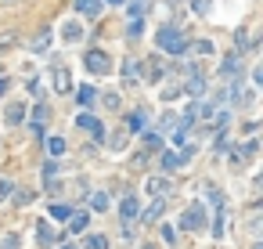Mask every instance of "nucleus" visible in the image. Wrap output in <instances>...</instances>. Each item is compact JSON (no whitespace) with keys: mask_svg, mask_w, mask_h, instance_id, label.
<instances>
[{"mask_svg":"<svg viewBox=\"0 0 263 249\" xmlns=\"http://www.w3.org/2000/svg\"><path fill=\"white\" fill-rule=\"evenodd\" d=\"M61 40H65V44H76V40H83V25L80 22H61Z\"/></svg>","mask_w":263,"mask_h":249,"instance_id":"nucleus-6","label":"nucleus"},{"mask_svg":"<svg viewBox=\"0 0 263 249\" xmlns=\"http://www.w3.org/2000/svg\"><path fill=\"white\" fill-rule=\"evenodd\" d=\"M162 238H166V242H170V245H173V238H177V231H173V228H170V224H166V228H162Z\"/></svg>","mask_w":263,"mask_h":249,"instance_id":"nucleus-26","label":"nucleus"},{"mask_svg":"<svg viewBox=\"0 0 263 249\" xmlns=\"http://www.w3.org/2000/svg\"><path fill=\"white\" fill-rule=\"evenodd\" d=\"M65 249H72V245H65Z\"/></svg>","mask_w":263,"mask_h":249,"instance_id":"nucleus-29","label":"nucleus"},{"mask_svg":"<svg viewBox=\"0 0 263 249\" xmlns=\"http://www.w3.org/2000/svg\"><path fill=\"white\" fill-rule=\"evenodd\" d=\"M76 11L83 18H97L101 15V0H76Z\"/></svg>","mask_w":263,"mask_h":249,"instance_id":"nucleus-8","label":"nucleus"},{"mask_svg":"<svg viewBox=\"0 0 263 249\" xmlns=\"http://www.w3.org/2000/svg\"><path fill=\"white\" fill-rule=\"evenodd\" d=\"M11 191H15V184H11V181H0V199L11 195Z\"/></svg>","mask_w":263,"mask_h":249,"instance_id":"nucleus-25","label":"nucleus"},{"mask_svg":"<svg viewBox=\"0 0 263 249\" xmlns=\"http://www.w3.org/2000/svg\"><path fill=\"white\" fill-rule=\"evenodd\" d=\"M97 98H101V94H97V91L90 87V83H83V87H76V101H80L83 108H90V105H94Z\"/></svg>","mask_w":263,"mask_h":249,"instance_id":"nucleus-7","label":"nucleus"},{"mask_svg":"<svg viewBox=\"0 0 263 249\" xmlns=\"http://www.w3.org/2000/svg\"><path fill=\"white\" fill-rule=\"evenodd\" d=\"M83 65H87L90 76H105V72H112V58H108L105 51H97V47L83 54Z\"/></svg>","mask_w":263,"mask_h":249,"instance_id":"nucleus-2","label":"nucleus"},{"mask_svg":"<svg viewBox=\"0 0 263 249\" xmlns=\"http://www.w3.org/2000/svg\"><path fill=\"white\" fill-rule=\"evenodd\" d=\"M22 116H25V105H11L8 108V123L15 127V123H22Z\"/></svg>","mask_w":263,"mask_h":249,"instance_id":"nucleus-16","label":"nucleus"},{"mask_svg":"<svg viewBox=\"0 0 263 249\" xmlns=\"http://www.w3.org/2000/svg\"><path fill=\"white\" fill-rule=\"evenodd\" d=\"M36 235H40L44 242H54V235H51V228H47L44 220H40V224H36Z\"/></svg>","mask_w":263,"mask_h":249,"instance_id":"nucleus-22","label":"nucleus"},{"mask_svg":"<svg viewBox=\"0 0 263 249\" xmlns=\"http://www.w3.org/2000/svg\"><path fill=\"white\" fill-rule=\"evenodd\" d=\"M162 217V199H155L152 206H148V213H144V220H159Z\"/></svg>","mask_w":263,"mask_h":249,"instance_id":"nucleus-15","label":"nucleus"},{"mask_svg":"<svg viewBox=\"0 0 263 249\" xmlns=\"http://www.w3.org/2000/svg\"><path fill=\"white\" fill-rule=\"evenodd\" d=\"M76 127H83V130H87L94 141H105V123H101L97 116H90V112H83V116L76 119Z\"/></svg>","mask_w":263,"mask_h":249,"instance_id":"nucleus-3","label":"nucleus"},{"mask_svg":"<svg viewBox=\"0 0 263 249\" xmlns=\"http://www.w3.org/2000/svg\"><path fill=\"white\" fill-rule=\"evenodd\" d=\"M159 145H162V137H159V134H148V137H144V155H148V152H155Z\"/></svg>","mask_w":263,"mask_h":249,"instance_id":"nucleus-18","label":"nucleus"},{"mask_svg":"<svg viewBox=\"0 0 263 249\" xmlns=\"http://www.w3.org/2000/svg\"><path fill=\"white\" fill-rule=\"evenodd\" d=\"M83 228H87V217H83V213L72 217V231H83Z\"/></svg>","mask_w":263,"mask_h":249,"instance_id":"nucleus-24","label":"nucleus"},{"mask_svg":"<svg viewBox=\"0 0 263 249\" xmlns=\"http://www.w3.org/2000/svg\"><path fill=\"white\" fill-rule=\"evenodd\" d=\"M90 206H94L97 213H105V210H108V195H105V191H94V195H90Z\"/></svg>","mask_w":263,"mask_h":249,"instance_id":"nucleus-12","label":"nucleus"},{"mask_svg":"<svg viewBox=\"0 0 263 249\" xmlns=\"http://www.w3.org/2000/svg\"><path fill=\"white\" fill-rule=\"evenodd\" d=\"M162 72H166V69H162L159 62H144V79H148V83H159Z\"/></svg>","mask_w":263,"mask_h":249,"instance_id":"nucleus-10","label":"nucleus"},{"mask_svg":"<svg viewBox=\"0 0 263 249\" xmlns=\"http://www.w3.org/2000/svg\"><path fill=\"white\" fill-rule=\"evenodd\" d=\"M54 87H58V91H69V87H72V79H69V72H65V69H58V72H54Z\"/></svg>","mask_w":263,"mask_h":249,"instance_id":"nucleus-14","label":"nucleus"},{"mask_svg":"<svg viewBox=\"0 0 263 249\" xmlns=\"http://www.w3.org/2000/svg\"><path fill=\"white\" fill-rule=\"evenodd\" d=\"M191 155H195V148L166 152V155H162V166H166V170H180V166H187V162H191Z\"/></svg>","mask_w":263,"mask_h":249,"instance_id":"nucleus-4","label":"nucleus"},{"mask_svg":"<svg viewBox=\"0 0 263 249\" xmlns=\"http://www.w3.org/2000/svg\"><path fill=\"white\" fill-rule=\"evenodd\" d=\"M137 210H141V206H137V199H134V195H126V199L119 202V217H123V220H134V217H137Z\"/></svg>","mask_w":263,"mask_h":249,"instance_id":"nucleus-9","label":"nucleus"},{"mask_svg":"<svg viewBox=\"0 0 263 249\" xmlns=\"http://www.w3.org/2000/svg\"><path fill=\"white\" fill-rule=\"evenodd\" d=\"M4 91H8V83H4V79H0V94H4Z\"/></svg>","mask_w":263,"mask_h":249,"instance_id":"nucleus-28","label":"nucleus"},{"mask_svg":"<svg viewBox=\"0 0 263 249\" xmlns=\"http://www.w3.org/2000/svg\"><path fill=\"white\" fill-rule=\"evenodd\" d=\"M105 4H116V8H119V4H126V0H105Z\"/></svg>","mask_w":263,"mask_h":249,"instance_id":"nucleus-27","label":"nucleus"},{"mask_svg":"<svg viewBox=\"0 0 263 249\" xmlns=\"http://www.w3.org/2000/svg\"><path fill=\"white\" fill-rule=\"evenodd\" d=\"M155 40H159V47H162V51H170V54H187V47H191L177 25H162V29L155 33Z\"/></svg>","mask_w":263,"mask_h":249,"instance_id":"nucleus-1","label":"nucleus"},{"mask_svg":"<svg viewBox=\"0 0 263 249\" xmlns=\"http://www.w3.org/2000/svg\"><path fill=\"white\" fill-rule=\"evenodd\" d=\"M47 152H51L54 159H58V155H65V141H61V137H47Z\"/></svg>","mask_w":263,"mask_h":249,"instance_id":"nucleus-13","label":"nucleus"},{"mask_svg":"<svg viewBox=\"0 0 263 249\" xmlns=\"http://www.w3.org/2000/svg\"><path fill=\"white\" fill-rule=\"evenodd\" d=\"M223 76H231V72H238V54H227L223 58V69H220Z\"/></svg>","mask_w":263,"mask_h":249,"instance_id":"nucleus-17","label":"nucleus"},{"mask_svg":"<svg viewBox=\"0 0 263 249\" xmlns=\"http://www.w3.org/2000/svg\"><path fill=\"white\" fill-rule=\"evenodd\" d=\"M87 245H90V249H108V238H105V235H90Z\"/></svg>","mask_w":263,"mask_h":249,"instance_id":"nucleus-21","label":"nucleus"},{"mask_svg":"<svg viewBox=\"0 0 263 249\" xmlns=\"http://www.w3.org/2000/svg\"><path fill=\"white\" fill-rule=\"evenodd\" d=\"M137 130H144V112H134L130 116V134H137Z\"/></svg>","mask_w":263,"mask_h":249,"instance_id":"nucleus-19","label":"nucleus"},{"mask_svg":"<svg viewBox=\"0 0 263 249\" xmlns=\"http://www.w3.org/2000/svg\"><path fill=\"white\" fill-rule=\"evenodd\" d=\"M202 220H206V210L195 202V206H187V213L180 217V228H187V231H191V228H202Z\"/></svg>","mask_w":263,"mask_h":249,"instance_id":"nucleus-5","label":"nucleus"},{"mask_svg":"<svg viewBox=\"0 0 263 249\" xmlns=\"http://www.w3.org/2000/svg\"><path fill=\"white\" fill-rule=\"evenodd\" d=\"M166 188H170V181H166V177H155V181H148V191H155V195H159V191H166Z\"/></svg>","mask_w":263,"mask_h":249,"instance_id":"nucleus-20","label":"nucleus"},{"mask_svg":"<svg viewBox=\"0 0 263 249\" xmlns=\"http://www.w3.org/2000/svg\"><path fill=\"white\" fill-rule=\"evenodd\" d=\"M195 51H199V54H213V44H209V40H199Z\"/></svg>","mask_w":263,"mask_h":249,"instance_id":"nucleus-23","label":"nucleus"},{"mask_svg":"<svg viewBox=\"0 0 263 249\" xmlns=\"http://www.w3.org/2000/svg\"><path fill=\"white\" fill-rule=\"evenodd\" d=\"M47 213H51L54 220H69V217H72V210H69V206H65V202H54V206H51V210H47Z\"/></svg>","mask_w":263,"mask_h":249,"instance_id":"nucleus-11","label":"nucleus"}]
</instances>
